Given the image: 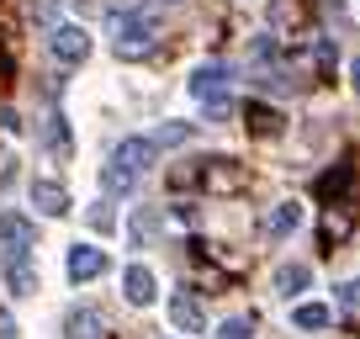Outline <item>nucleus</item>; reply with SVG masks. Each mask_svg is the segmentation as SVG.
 I'll list each match as a JSON object with an SVG mask.
<instances>
[{"label": "nucleus", "mask_w": 360, "mask_h": 339, "mask_svg": "<svg viewBox=\"0 0 360 339\" xmlns=\"http://www.w3.org/2000/svg\"><path fill=\"white\" fill-rule=\"evenodd\" d=\"M154 43H159V16L154 11H122V16H112V48L122 58L154 53Z\"/></svg>", "instance_id": "nucleus-1"}, {"label": "nucleus", "mask_w": 360, "mask_h": 339, "mask_svg": "<svg viewBox=\"0 0 360 339\" xmlns=\"http://www.w3.org/2000/svg\"><path fill=\"white\" fill-rule=\"evenodd\" d=\"M48 53H53L58 64H85V58H90V32L75 27V22L48 27Z\"/></svg>", "instance_id": "nucleus-2"}, {"label": "nucleus", "mask_w": 360, "mask_h": 339, "mask_svg": "<svg viewBox=\"0 0 360 339\" xmlns=\"http://www.w3.org/2000/svg\"><path fill=\"white\" fill-rule=\"evenodd\" d=\"M355 228V196H334L323 212V249H339Z\"/></svg>", "instance_id": "nucleus-3"}, {"label": "nucleus", "mask_w": 360, "mask_h": 339, "mask_svg": "<svg viewBox=\"0 0 360 339\" xmlns=\"http://www.w3.org/2000/svg\"><path fill=\"white\" fill-rule=\"evenodd\" d=\"M228 85H233V75H228L223 64H202L191 79H186V91H191L196 101H217V96H228Z\"/></svg>", "instance_id": "nucleus-4"}, {"label": "nucleus", "mask_w": 360, "mask_h": 339, "mask_svg": "<svg viewBox=\"0 0 360 339\" xmlns=\"http://www.w3.org/2000/svg\"><path fill=\"white\" fill-rule=\"evenodd\" d=\"M0 244H6V255H32L37 234L22 212H0Z\"/></svg>", "instance_id": "nucleus-5"}, {"label": "nucleus", "mask_w": 360, "mask_h": 339, "mask_svg": "<svg viewBox=\"0 0 360 339\" xmlns=\"http://www.w3.org/2000/svg\"><path fill=\"white\" fill-rule=\"evenodd\" d=\"M122 292H127V302H133V307H148L159 297V281H154L148 265H127V271H122Z\"/></svg>", "instance_id": "nucleus-6"}, {"label": "nucleus", "mask_w": 360, "mask_h": 339, "mask_svg": "<svg viewBox=\"0 0 360 339\" xmlns=\"http://www.w3.org/2000/svg\"><path fill=\"white\" fill-rule=\"evenodd\" d=\"M169 324H175V328H186V334H196V328H207L202 297H191V292H175V297H169Z\"/></svg>", "instance_id": "nucleus-7"}, {"label": "nucleus", "mask_w": 360, "mask_h": 339, "mask_svg": "<svg viewBox=\"0 0 360 339\" xmlns=\"http://www.w3.org/2000/svg\"><path fill=\"white\" fill-rule=\"evenodd\" d=\"M106 271V255L96 244H75L69 249V281H96Z\"/></svg>", "instance_id": "nucleus-8"}, {"label": "nucleus", "mask_w": 360, "mask_h": 339, "mask_svg": "<svg viewBox=\"0 0 360 339\" xmlns=\"http://www.w3.org/2000/svg\"><path fill=\"white\" fill-rule=\"evenodd\" d=\"M64 339H106V318L96 307H75L64 318Z\"/></svg>", "instance_id": "nucleus-9"}, {"label": "nucleus", "mask_w": 360, "mask_h": 339, "mask_svg": "<svg viewBox=\"0 0 360 339\" xmlns=\"http://www.w3.org/2000/svg\"><path fill=\"white\" fill-rule=\"evenodd\" d=\"M154 154H159V143H154V138H122L112 159H122L127 170H138V175H143V170L154 165Z\"/></svg>", "instance_id": "nucleus-10"}, {"label": "nucleus", "mask_w": 360, "mask_h": 339, "mask_svg": "<svg viewBox=\"0 0 360 339\" xmlns=\"http://www.w3.org/2000/svg\"><path fill=\"white\" fill-rule=\"evenodd\" d=\"M349 186H355V159H339V165L328 170V175H318V186H313V191L323 196V202H334V196H345Z\"/></svg>", "instance_id": "nucleus-11"}, {"label": "nucleus", "mask_w": 360, "mask_h": 339, "mask_svg": "<svg viewBox=\"0 0 360 339\" xmlns=\"http://www.w3.org/2000/svg\"><path fill=\"white\" fill-rule=\"evenodd\" d=\"M244 117H249V133H255V138H276L286 127V117L276 112V106H265V101H249Z\"/></svg>", "instance_id": "nucleus-12"}, {"label": "nucleus", "mask_w": 360, "mask_h": 339, "mask_svg": "<svg viewBox=\"0 0 360 339\" xmlns=\"http://www.w3.org/2000/svg\"><path fill=\"white\" fill-rule=\"evenodd\" d=\"M101 191L133 196V191H138V170H127L122 159H106V165H101Z\"/></svg>", "instance_id": "nucleus-13"}, {"label": "nucleus", "mask_w": 360, "mask_h": 339, "mask_svg": "<svg viewBox=\"0 0 360 339\" xmlns=\"http://www.w3.org/2000/svg\"><path fill=\"white\" fill-rule=\"evenodd\" d=\"M313 286V271L307 265H281V271L270 276V292L276 297H297V292H307Z\"/></svg>", "instance_id": "nucleus-14"}, {"label": "nucleus", "mask_w": 360, "mask_h": 339, "mask_svg": "<svg viewBox=\"0 0 360 339\" xmlns=\"http://www.w3.org/2000/svg\"><path fill=\"white\" fill-rule=\"evenodd\" d=\"M6 286L16 297H32L37 292V271L27 265V255H6Z\"/></svg>", "instance_id": "nucleus-15"}, {"label": "nucleus", "mask_w": 360, "mask_h": 339, "mask_svg": "<svg viewBox=\"0 0 360 339\" xmlns=\"http://www.w3.org/2000/svg\"><path fill=\"white\" fill-rule=\"evenodd\" d=\"M32 202H37V212H48V217H64L69 212V191L58 181H37L32 186Z\"/></svg>", "instance_id": "nucleus-16"}, {"label": "nucleus", "mask_w": 360, "mask_h": 339, "mask_svg": "<svg viewBox=\"0 0 360 339\" xmlns=\"http://www.w3.org/2000/svg\"><path fill=\"white\" fill-rule=\"evenodd\" d=\"M302 228V202H281L276 212L265 217V234L270 238H286V234H297Z\"/></svg>", "instance_id": "nucleus-17"}, {"label": "nucleus", "mask_w": 360, "mask_h": 339, "mask_svg": "<svg viewBox=\"0 0 360 339\" xmlns=\"http://www.w3.org/2000/svg\"><path fill=\"white\" fill-rule=\"evenodd\" d=\"M334 324V307L328 302H302L297 307V328H307V334H318V328H328Z\"/></svg>", "instance_id": "nucleus-18"}, {"label": "nucleus", "mask_w": 360, "mask_h": 339, "mask_svg": "<svg viewBox=\"0 0 360 339\" xmlns=\"http://www.w3.org/2000/svg\"><path fill=\"white\" fill-rule=\"evenodd\" d=\"M133 238H138V244H154V238H159V212H154V207H138V212H133Z\"/></svg>", "instance_id": "nucleus-19"}, {"label": "nucleus", "mask_w": 360, "mask_h": 339, "mask_svg": "<svg viewBox=\"0 0 360 339\" xmlns=\"http://www.w3.org/2000/svg\"><path fill=\"white\" fill-rule=\"evenodd\" d=\"M212 339H255V324L249 318H228V324L212 328Z\"/></svg>", "instance_id": "nucleus-20"}, {"label": "nucleus", "mask_w": 360, "mask_h": 339, "mask_svg": "<svg viewBox=\"0 0 360 339\" xmlns=\"http://www.w3.org/2000/svg\"><path fill=\"white\" fill-rule=\"evenodd\" d=\"M186 138H191V127H186V122H165V127L154 133V143H159V148H175V143H186Z\"/></svg>", "instance_id": "nucleus-21"}, {"label": "nucleus", "mask_w": 360, "mask_h": 339, "mask_svg": "<svg viewBox=\"0 0 360 339\" xmlns=\"http://www.w3.org/2000/svg\"><path fill=\"white\" fill-rule=\"evenodd\" d=\"M90 228H96V234H112V228H117L112 202H96V207H90Z\"/></svg>", "instance_id": "nucleus-22"}, {"label": "nucleus", "mask_w": 360, "mask_h": 339, "mask_svg": "<svg viewBox=\"0 0 360 339\" xmlns=\"http://www.w3.org/2000/svg\"><path fill=\"white\" fill-rule=\"evenodd\" d=\"M48 143H53L58 154H69V122L64 117H48Z\"/></svg>", "instance_id": "nucleus-23"}, {"label": "nucleus", "mask_w": 360, "mask_h": 339, "mask_svg": "<svg viewBox=\"0 0 360 339\" xmlns=\"http://www.w3.org/2000/svg\"><path fill=\"white\" fill-rule=\"evenodd\" d=\"M32 22L37 27H58V0H32Z\"/></svg>", "instance_id": "nucleus-24"}, {"label": "nucleus", "mask_w": 360, "mask_h": 339, "mask_svg": "<svg viewBox=\"0 0 360 339\" xmlns=\"http://www.w3.org/2000/svg\"><path fill=\"white\" fill-rule=\"evenodd\" d=\"M11 79H16V58L6 53V43H0V96L11 91Z\"/></svg>", "instance_id": "nucleus-25"}, {"label": "nucleus", "mask_w": 360, "mask_h": 339, "mask_svg": "<svg viewBox=\"0 0 360 339\" xmlns=\"http://www.w3.org/2000/svg\"><path fill=\"white\" fill-rule=\"evenodd\" d=\"M334 297H339V307H360V281H339Z\"/></svg>", "instance_id": "nucleus-26"}, {"label": "nucleus", "mask_w": 360, "mask_h": 339, "mask_svg": "<svg viewBox=\"0 0 360 339\" xmlns=\"http://www.w3.org/2000/svg\"><path fill=\"white\" fill-rule=\"evenodd\" d=\"M207 117H212V122H228V117H233V101H228V96H217V101H207Z\"/></svg>", "instance_id": "nucleus-27"}, {"label": "nucleus", "mask_w": 360, "mask_h": 339, "mask_svg": "<svg viewBox=\"0 0 360 339\" xmlns=\"http://www.w3.org/2000/svg\"><path fill=\"white\" fill-rule=\"evenodd\" d=\"M0 127H6V133H22V117H16L11 106H0Z\"/></svg>", "instance_id": "nucleus-28"}, {"label": "nucleus", "mask_w": 360, "mask_h": 339, "mask_svg": "<svg viewBox=\"0 0 360 339\" xmlns=\"http://www.w3.org/2000/svg\"><path fill=\"white\" fill-rule=\"evenodd\" d=\"M0 339H16V324H11L6 313H0Z\"/></svg>", "instance_id": "nucleus-29"}, {"label": "nucleus", "mask_w": 360, "mask_h": 339, "mask_svg": "<svg viewBox=\"0 0 360 339\" xmlns=\"http://www.w3.org/2000/svg\"><path fill=\"white\" fill-rule=\"evenodd\" d=\"M349 85H355V96H360V58L349 64Z\"/></svg>", "instance_id": "nucleus-30"}]
</instances>
